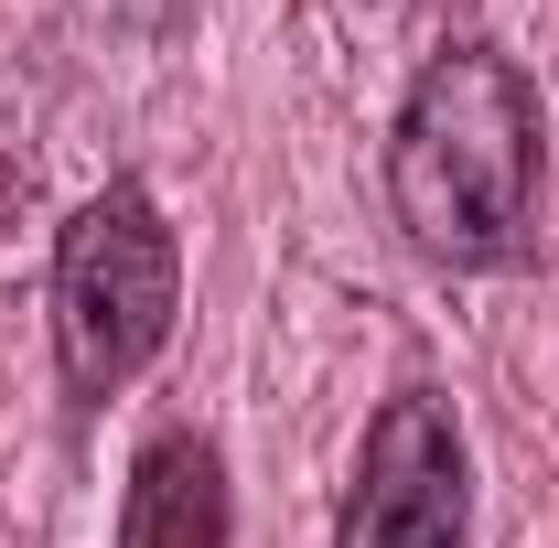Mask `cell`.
<instances>
[{
  "label": "cell",
  "instance_id": "obj_4",
  "mask_svg": "<svg viewBox=\"0 0 559 548\" xmlns=\"http://www.w3.org/2000/svg\"><path fill=\"white\" fill-rule=\"evenodd\" d=\"M237 516H226V452L205 430H162L140 441L130 495H119V548H226Z\"/></svg>",
  "mask_w": 559,
  "mask_h": 548
},
{
  "label": "cell",
  "instance_id": "obj_2",
  "mask_svg": "<svg viewBox=\"0 0 559 548\" xmlns=\"http://www.w3.org/2000/svg\"><path fill=\"white\" fill-rule=\"evenodd\" d=\"M183 312V237L151 205V183H97L55 237V366L75 409H108L140 388Z\"/></svg>",
  "mask_w": 559,
  "mask_h": 548
},
{
  "label": "cell",
  "instance_id": "obj_3",
  "mask_svg": "<svg viewBox=\"0 0 559 548\" xmlns=\"http://www.w3.org/2000/svg\"><path fill=\"white\" fill-rule=\"evenodd\" d=\"M474 527V452L430 388H399L355 441V484L334 505V548H463Z\"/></svg>",
  "mask_w": 559,
  "mask_h": 548
},
{
  "label": "cell",
  "instance_id": "obj_1",
  "mask_svg": "<svg viewBox=\"0 0 559 548\" xmlns=\"http://www.w3.org/2000/svg\"><path fill=\"white\" fill-rule=\"evenodd\" d=\"M538 172H549V119L538 75L506 44H452L409 75L388 119V215L430 270H527L538 248Z\"/></svg>",
  "mask_w": 559,
  "mask_h": 548
}]
</instances>
